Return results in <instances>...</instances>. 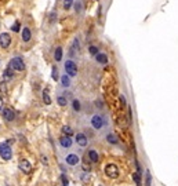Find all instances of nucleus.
<instances>
[{"label": "nucleus", "mask_w": 178, "mask_h": 186, "mask_svg": "<svg viewBox=\"0 0 178 186\" xmlns=\"http://www.w3.org/2000/svg\"><path fill=\"white\" fill-rule=\"evenodd\" d=\"M43 101H44V104H46V105L51 104V98H50V95H49V90H44V92H43Z\"/></svg>", "instance_id": "obj_20"}, {"label": "nucleus", "mask_w": 178, "mask_h": 186, "mask_svg": "<svg viewBox=\"0 0 178 186\" xmlns=\"http://www.w3.org/2000/svg\"><path fill=\"white\" fill-rule=\"evenodd\" d=\"M0 91H2V92H7V86H6V81L0 83Z\"/></svg>", "instance_id": "obj_30"}, {"label": "nucleus", "mask_w": 178, "mask_h": 186, "mask_svg": "<svg viewBox=\"0 0 178 186\" xmlns=\"http://www.w3.org/2000/svg\"><path fill=\"white\" fill-rule=\"evenodd\" d=\"M133 179L135 181L137 186H142V181H141V175L138 172H133Z\"/></svg>", "instance_id": "obj_21"}, {"label": "nucleus", "mask_w": 178, "mask_h": 186, "mask_svg": "<svg viewBox=\"0 0 178 186\" xmlns=\"http://www.w3.org/2000/svg\"><path fill=\"white\" fill-rule=\"evenodd\" d=\"M0 157H2L3 160H11L12 152H11V147L8 145V142L0 145Z\"/></svg>", "instance_id": "obj_3"}, {"label": "nucleus", "mask_w": 178, "mask_h": 186, "mask_svg": "<svg viewBox=\"0 0 178 186\" xmlns=\"http://www.w3.org/2000/svg\"><path fill=\"white\" fill-rule=\"evenodd\" d=\"M76 143H77L80 147H86L87 146V143H88V139H87V137L84 135V134H82V133H79L77 135H76Z\"/></svg>", "instance_id": "obj_9"}, {"label": "nucleus", "mask_w": 178, "mask_h": 186, "mask_svg": "<svg viewBox=\"0 0 178 186\" xmlns=\"http://www.w3.org/2000/svg\"><path fill=\"white\" fill-rule=\"evenodd\" d=\"M3 117H4V120H7V121H12L15 119V112H14V109H11V108H3Z\"/></svg>", "instance_id": "obj_8"}, {"label": "nucleus", "mask_w": 178, "mask_h": 186, "mask_svg": "<svg viewBox=\"0 0 178 186\" xmlns=\"http://www.w3.org/2000/svg\"><path fill=\"white\" fill-rule=\"evenodd\" d=\"M75 10H76V12H80L82 11V3H76Z\"/></svg>", "instance_id": "obj_31"}, {"label": "nucleus", "mask_w": 178, "mask_h": 186, "mask_svg": "<svg viewBox=\"0 0 178 186\" xmlns=\"http://www.w3.org/2000/svg\"><path fill=\"white\" fill-rule=\"evenodd\" d=\"M72 104H73V109H75L76 112L80 110V102H79L77 99H73V102H72Z\"/></svg>", "instance_id": "obj_26"}, {"label": "nucleus", "mask_w": 178, "mask_h": 186, "mask_svg": "<svg viewBox=\"0 0 178 186\" xmlns=\"http://www.w3.org/2000/svg\"><path fill=\"white\" fill-rule=\"evenodd\" d=\"M145 186H152V175L149 170H147V175H145Z\"/></svg>", "instance_id": "obj_22"}, {"label": "nucleus", "mask_w": 178, "mask_h": 186, "mask_svg": "<svg viewBox=\"0 0 178 186\" xmlns=\"http://www.w3.org/2000/svg\"><path fill=\"white\" fill-rule=\"evenodd\" d=\"M65 161H66V164H69V165H77V163L80 161V159H79L77 155H75V153H71V155L66 156Z\"/></svg>", "instance_id": "obj_10"}, {"label": "nucleus", "mask_w": 178, "mask_h": 186, "mask_svg": "<svg viewBox=\"0 0 178 186\" xmlns=\"http://www.w3.org/2000/svg\"><path fill=\"white\" fill-rule=\"evenodd\" d=\"M20 170L24 174H30L32 172V164L28 161L26 159H22L20 161Z\"/></svg>", "instance_id": "obj_7"}, {"label": "nucleus", "mask_w": 178, "mask_h": 186, "mask_svg": "<svg viewBox=\"0 0 178 186\" xmlns=\"http://www.w3.org/2000/svg\"><path fill=\"white\" fill-rule=\"evenodd\" d=\"M54 58H55V61H61L62 59V49H61V47H57V49H55Z\"/></svg>", "instance_id": "obj_19"}, {"label": "nucleus", "mask_w": 178, "mask_h": 186, "mask_svg": "<svg viewBox=\"0 0 178 186\" xmlns=\"http://www.w3.org/2000/svg\"><path fill=\"white\" fill-rule=\"evenodd\" d=\"M104 171H105V175H106L108 178H112V179L119 178V168H117V165L113 164V163H109V164L105 165Z\"/></svg>", "instance_id": "obj_1"}, {"label": "nucleus", "mask_w": 178, "mask_h": 186, "mask_svg": "<svg viewBox=\"0 0 178 186\" xmlns=\"http://www.w3.org/2000/svg\"><path fill=\"white\" fill-rule=\"evenodd\" d=\"M59 145H61L62 147H71L72 146V139H71V137H65V135H62L61 138H59Z\"/></svg>", "instance_id": "obj_12"}, {"label": "nucleus", "mask_w": 178, "mask_h": 186, "mask_svg": "<svg viewBox=\"0 0 178 186\" xmlns=\"http://www.w3.org/2000/svg\"><path fill=\"white\" fill-rule=\"evenodd\" d=\"M95 59H97L98 63H102V65H106L108 63V55L104 53H98L97 55H95Z\"/></svg>", "instance_id": "obj_13"}, {"label": "nucleus", "mask_w": 178, "mask_h": 186, "mask_svg": "<svg viewBox=\"0 0 178 186\" xmlns=\"http://www.w3.org/2000/svg\"><path fill=\"white\" fill-rule=\"evenodd\" d=\"M87 159L90 160L91 163H98L100 161V155H98L97 150L91 149V150H88V153H87Z\"/></svg>", "instance_id": "obj_11"}, {"label": "nucleus", "mask_w": 178, "mask_h": 186, "mask_svg": "<svg viewBox=\"0 0 178 186\" xmlns=\"http://www.w3.org/2000/svg\"><path fill=\"white\" fill-rule=\"evenodd\" d=\"M65 75H68L69 77H75L77 75V66L73 61H66L65 62Z\"/></svg>", "instance_id": "obj_4"}, {"label": "nucleus", "mask_w": 178, "mask_h": 186, "mask_svg": "<svg viewBox=\"0 0 178 186\" xmlns=\"http://www.w3.org/2000/svg\"><path fill=\"white\" fill-rule=\"evenodd\" d=\"M91 126L95 130H101L104 126H105V119L101 116V114H94L93 117H91Z\"/></svg>", "instance_id": "obj_5"}, {"label": "nucleus", "mask_w": 178, "mask_h": 186, "mask_svg": "<svg viewBox=\"0 0 178 186\" xmlns=\"http://www.w3.org/2000/svg\"><path fill=\"white\" fill-rule=\"evenodd\" d=\"M62 133H63V135L65 137H71V135H73V130H72L69 126H63L62 127Z\"/></svg>", "instance_id": "obj_18"}, {"label": "nucleus", "mask_w": 178, "mask_h": 186, "mask_svg": "<svg viewBox=\"0 0 178 186\" xmlns=\"http://www.w3.org/2000/svg\"><path fill=\"white\" fill-rule=\"evenodd\" d=\"M3 106H4V104H3V98L0 97V110H3Z\"/></svg>", "instance_id": "obj_34"}, {"label": "nucleus", "mask_w": 178, "mask_h": 186, "mask_svg": "<svg viewBox=\"0 0 178 186\" xmlns=\"http://www.w3.org/2000/svg\"><path fill=\"white\" fill-rule=\"evenodd\" d=\"M57 102H58L59 106H66V104H68V101H66L65 97H58L57 98Z\"/></svg>", "instance_id": "obj_23"}, {"label": "nucleus", "mask_w": 178, "mask_h": 186, "mask_svg": "<svg viewBox=\"0 0 178 186\" xmlns=\"http://www.w3.org/2000/svg\"><path fill=\"white\" fill-rule=\"evenodd\" d=\"M12 30H14V32H18V30H20V22H15L14 26H12Z\"/></svg>", "instance_id": "obj_32"}, {"label": "nucleus", "mask_w": 178, "mask_h": 186, "mask_svg": "<svg viewBox=\"0 0 178 186\" xmlns=\"http://www.w3.org/2000/svg\"><path fill=\"white\" fill-rule=\"evenodd\" d=\"M61 181H62V186H68L69 185V179L66 175H61Z\"/></svg>", "instance_id": "obj_27"}, {"label": "nucleus", "mask_w": 178, "mask_h": 186, "mask_svg": "<svg viewBox=\"0 0 178 186\" xmlns=\"http://www.w3.org/2000/svg\"><path fill=\"white\" fill-rule=\"evenodd\" d=\"M106 142L108 143H110V145H117V143H119V138H117L115 134H108L106 135Z\"/></svg>", "instance_id": "obj_14"}, {"label": "nucleus", "mask_w": 178, "mask_h": 186, "mask_svg": "<svg viewBox=\"0 0 178 186\" xmlns=\"http://www.w3.org/2000/svg\"><path fill=\"white\" fill-rule=\"evenodd\" d=\"M51 77L54 79V80H58V69L54 66L53 68V73H51Z\"/></svg>", "instance_id": "obj_28"}, {"label": "nucleus", "mask_w": 178, "mask_h": 186, "mask_svg": "<svg viewBox=\"0 0 178 186\" xmlns=\"http://www.w3.org/2000/svg\"><path fill=\"white\" fill-rule=\"evenodd\" d=\"M120 104H122V106H126V98L123 95H120Z\"/></svg>", "instance_id": "obj_33"}, {"label": "nucleus", "mask_w": 178, "mask_h": 186, "mask_svg": "<svg viewBox=\"0 0 178 186\" xmlns=\"http://www.w3.org/2000/svg\"><path fill=\"white\" fill-rule=\"evenodd\" d=\"M8 68L12 69V70H17V72H22V70L25 69V63L22 58H18V57H15V58H12L10 61V63H8Z\"/></svg>", "instance_id": "obj_2"}, {"label": "nucleus", "mask_w": 178, "mask_h": 186, "mask_svg": "<svg viewBox=\"0 0 178 186\" xmlns=\"http://www.w3.org/2000/svg\"><path fill=\"white\" fill-rule=\"evenodd\" d=\"M3 77H4V81H8V80H11L12 77H14V75H12V72H11L10 68H7V69L4 70V73H3Z\"/></svg>", "instance_id": "obj_16"}, {"label": "nucleus", "mask_w": 178, "mask_h": 186, "mask_svg": "<svg viewBox=\"0 0 178 186\" xmlns=\"http://www.w3.org/2000/svg\"><path fill=\"white\" fill-rule=\"evenodd\" d=\"M72 4H73V0H63V8L65 10H69L72 7Z\"/></svg>", "instance_id": "obj_24"}, {"label": "nucleus", "mask_w": 178, "mask_h": 186, "mask_svg": "<svg viewBox=\"0 0 178 186\" xmlns=\"http://www.w3.org/2000/svg\"><path fill=\"white\" fill-rule=\"evenodd\" d=\"M61 83H62L63 87H69V86H71V79H69V76L68 75L61 76Z\"/></svg>", "instance_id": "obj_17"}, {"label": "nucleus", "mask_w": 178, "mask_h": 186, "mask_svg": "<svg viewBox=\"0 0 178 186\" xmlns=\"http://www.w3.org/2000/svg\"><path fill=\"white\" fill-rule=\"evenodd\" d=\"M88 53H90L91 55H97V54L100 53V50H98L95 46H90V47H88Z\"/></svg>", "instance_id": "obj_25"}, {"label": "nucleus", "mask_w": 178, "mask_h": 186, "mask_svg": "<svg viewBox=\"0 0 178 186\" xmlns=\"http://www.w3.org/2000/svg\"><path fill=\"white\" fill-rule=\"evenodd\" d=\"M127 119H129V123L133 121V114H131V108H127Z\"/></svg>", "instance_id": "obj_29"}, {"label": "nucleus", "mask_w": 178, "mask_h": 186, "mask_svg": "<svg viewBox=\"0 0 178 186\" xmlns=\"http://www.w3.org/2000/svg\"><path fill=\"white\" fill-rule=\"evenodd\" d=\"M11 44V36L8 33H2L0 35V46L2 49H8V46Z\"/></svg>", "instance_id": "obj_6"}, {"label": "nucleus", "mask_w": 178, "mask_h": 186, "mask_svg": "<svg viewBox=\"0 0 178 186\" xmlns=\"http://www.w3.org/2000/svg\"><path fill=\"white\" fill-rule=\"evenodd\" d=\"M30 37H32L30 30L28 29V28H24V29H22V40H24V41H29Z\"/></svg>", "instance_id": "obj_15"}]
</instances>
